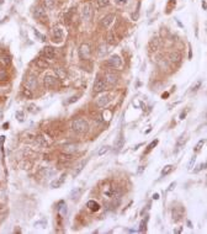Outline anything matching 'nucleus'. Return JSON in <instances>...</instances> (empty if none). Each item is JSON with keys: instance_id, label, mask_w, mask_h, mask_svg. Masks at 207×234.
<instances>
[{"instance_id": "3", "label": "nucleus", "mask_w": 207, "mask_h": 234, "mask_svg": "<svg viewBox=\"0 0 207 234\" xmlns=\"http://www.w3.org/2000/svg\"><path fill=\"white\" fill-rule=\"evenodd\" d=\"M107 89V84H106V81L105 79H101V78H97L96 80H95V83H94V93L95 94H99V93H102L104 90H106Z\"/></svg>"}, {"instance_id": "36", "label": "nucleus", "mask_w": 207, "mask_h": 234, "mask_svg": "<svg viewBox=\"0 0 207 234\" xmlns=\"http://www.w3.org/2000/svg\"><path fill=\"white\" fill-rule=\"evenodd\" d=\"M202 85V80H198L195 83V85H192V88H191V91H197L198 89H200V86Z\"/></svg>"}, {"instance_id": "22", "label": "nucleus", "mask_w": 207, "mask_h": 234, "mask_svg": "<svg viewBox=\"0 0 207 234\" xmlns=\"http://www.w3.org/2000/svg\"><path fill=\"white\" fill-rule=\"evenodd\" d=\"M65 181V175H62L59 176L57 180H54V181H52L51 182V187L52 188H58V187H60L62 186V184H63Z\"/></svg>"}, {"instance_id": "26", "label": "nucleus", "mask_w": 207, "mask_h": 234, "mask_svg": "<svg viewBox=\"0 0 207 234\" xmlns=\"http://www.w3.org/2000/svg\"><path fill=\"white\" fill-rule=\"evenodd\" d=\"M44 3V7L48 10H52L56 7V0H43Z\"/></svg>"}, {"instance_id": "44", "label": "nucleus", "mask_w": 207, "mask_h": 234, "mask_svg": "<svg viewBox=\"0 0 207 234\" xmlns=\"http://www.w3.org/2000/svg\"><path fill=\"white\" fill-rule=\"evenodd\" d=\"M96 121H97V122H104L102 115H99V116H97V118H96Z\"/></svg>"}, {"instance_id": "31", "label": "nucleus", "mask_w": 207, "mask_h": 234, "mask_svg": "<svg viewBox=\"0 0 207 234\" xmlns=\"http://www.w3.org/2000/svg\"><path fill=\"white\" fill-rule=\"evenodd\" d=\"M107 52H109V49H107V46H100L99 47V57H104L107 54Z\"/></svg>"}, {"instance_id": "24", "label": "nucleus", "mask_w": 207, "mask_h": 234, "mask_svg": "<svg viewBox=\"0 0 207 234\" xmlns=\"http://www.w3.org/2000/svg\"><path fill=\"white\" fill-rule=\"evenodd\" d=\"M78 150V145L77 144H68V145H64L63 147V152L64 153H68V154H72L74 152Z\"/></svg>"}, {"instance_id": "6", "label": "nucleus", "mask_w": 207, "mask_h": 234, "mask_svg": "<svg viewBox=\"0 0 207 234\" xmlns=\"http://www.w3.org/2000/svg\"><path fill=\"white\" fill-rule=\"evenodd\" d=\"M93 15V10H91V4L86 3L81 6V17L85 20V21H89L90 17Z\"/></svg>"}, {"instance_id": "38", "label": "nucleus", "mask_w": 207, "mask_h": 234, "mask_svg": "<svg viewBox=\"0 0 207 234\" xmlns=\"http://www.w3.org/2000/svg\"><path fill=\"white\" fill-rule=\"evenodd\" d=\"M37 142L41 143V145H44V147L48 145V143L46 142V139H44V138L42 137V135H38V137H37Z\"/></svg>"}, {"instance_id": "2", "label": "nucleus", "mask_w": 207, "mask_h": 234, "mask_svg": "<svg viewBox=\"0 0 207 234\" xmlns=\"http://www.w3.org/2000/svg\"><path fill=\"white\" fill-rule=\"evenodd\" d=\"M105 64L107 65V67H110V68H120L122 65V59H121V57H120V56L115 54L112 57H110V58L106 60Z\"/></svg>"}, {"instance_id": "27", "label": "nucleus", "mask_w": 207, "mask_h": 234, "mask_svg": "<svg viewBox=\"0 0 207 234\" xmlns=\"http://www.w3.org/2000/svg\"><path fill=\"white\" fill-rule=\"evenodd\" d=\"M85 164H86V162H81L79 165H78L77 168H75V170H74V172H73V178H77L78 175L80 174V171L83 170V168L85 166Z\"/></svg>"}, {"instance_id": "15", "label": "nucleus", "mask_w": 207, "mask_h": 234, "mask_svg": "<svg viewBox=\"0 0 207 234\" xmlns=\"http://www.w3.org/2000/svg\"><path fill=\"white\" fill-rule=\"evenodd\" d=\"M160 47V40L158 38V37H154V38H152L149 41V44H148V48H149L151 52H155L158 51Z\"/></svg>"}, {"instance_id": "21", "label": "nucleus", "mask_w": 207, "mask_h": 234, "mask_svg": "<svg viewBox=\"0 0 207 234\" xmlns=\"http://www.w3.org/2000/svg\"><path fill=\"white\" fill-rule=\"evenodd\" d=\"M86 207H88L90 211H93V212H97L99 209H100V204H99L96 201L90 200V201H88V203H86Z\"/></svg>"}, {"instance_id": "45", "label": "nucleus", "mask_w": 207, "mask_h": 234, "mask_svg": "<svg viewBox=\"0 0 207 234\" xmlns=\"http://www.w3.org/2000/svg\"><path fill=\"white\" fill-rule=\"evenodd\" d=\"M126 3H127L126 0H117V4H118V5H122V4H123V5H125Z\"/></svg>"}, {"instance_id": "25", "label": "nucleus", "mask_w": 207, "mask_h": 234, "mask_svg": "<svg viewBox=\"0 0 207 234\" xmlns=\"http://www.w3.org/2000/svg\"><path fill=\"white\" fill-rule=\"evenodd\" d=\"M173 169H174V166L171 165V164H168V165H165V166L163 168V170H161V178H163V176H167L168 174H170V172L173 171Z\"/></svg>"}, {"instance_id": "49", "label": "nucleus", "mask_w": 207, "mask_h": 234, "mask_svg": "<svg viewBox=\"0 0 207 234\" xmlns=\"http://www.w3.org/2000/svg\"><path fill=\"white\" fill-rule=\"evenodd\" d=\"M153 198H154V200H158V198H159V195H158V194H154V196H153Z\"/></svg>"}, {"instance_id": "41", "label": "nucleus", "mask_w": 207, "mask_h": 234, "mask_svg": "<svg viewBox=\"0 0 207 234\" xmlns=\"http://www.w3.org/2000/svg\"><path fill=\"white\" fill-rule=\"evenodd\" d=\"M207 166V162H205L204 164H200V165H198L197 166V169H195V170H194V171H195V172H198V171H200V170H202V169H205V168Z\"/></svg>"}, {"instance_id": "12", "label": "nucleus", "mask_w": 207, "mask_h": 234, "mask_svg": "<svg viewBox=\"0 0 207 234\" xmlns=\"http://www.w3.org/2000/svg\"><path fill=\"white\" fill-rule=\"evenodd\" d=\"M184 215V208L181 207H174L171 211V216H173V221L174 222H179L181 219V217Z\"/></svg>"}, {"instance_id": "7", "label": "nucleus", "mask_w": 207, "mask_h": 234, "mask_svg": "<svg viewBox=\"0 0 207 234\" xmlns=\"http://www.w3.org/2000/svg\"><path fill=\"white\" fill-rule=\"evenodd\" d=\"M43 85H44V88L46 89H54L57 86L54 76L49 75V74H46V75L43 76Z\"/></svg>"}, {"instance_id": "19", "label": "nucleus", "mask_w": 207, "mask_h": 234, "mask_svg": "<svg viewBox=\"0 0 207 234\" xmlns=\"http://www.w3.org/2000/svg\"><path fill=\"white\" fill-rule=\"evenodd\" d=\"M83 194V188L81 187H75L74 190H72V192H70V198H72L73 201H77L79 200V197L81 196Z\"/></svg>"}, {"instance_id": "13", "label": "nucleus", "mask_w": 207, "mask_h": 234, "mask_svg": "<svg viewBox=\"0 0 207 234\" xmlns=\"http://www.w3.org/2000/svg\"><path fill=\"white\" fill-rule=\"evenodd\" d=\"M110 101H111V95H107L106 94V95H102L96 99V105L100 106V107H105V106L110 104Z\"/></svg>"}, {"instance_id": "28", "label": "nucleus", "mask_w": 207, "mask_h": 234, "mask_svg": "<svg viewBox=\"0 0 207 234\" xmlns=\"http://www.w3.org/2000/svg\"><path fill=\"white\" fill-rule=\"evenodd\" d=\"M57 209H58V212H59L60 216H63V215H65V213H67V206H65L64 202H59Z\"/></svg>"}, {"instance_id": "18", "label": "nucleus", "mask_w": 207, "mask_h": 234, "mask_svg": "<svg viewBox=\"0 0 207 234\" xmlns=\"http://www.w3.org/2000/svg\"><path fill=\"white\" fill-rule=\"evenodd\" d=\"M35 64H36V67H38L40 69H47L49 67V63L44 58H37L35 60Z\"/></svg>"}, {"instance_id": "43", "label": "nucleus", "mask_w": 207, "mask_h": 234, "mask_svg": "<svg viewBox=\"0 0 207 234\" xmlns=\"http://www.w3.org/2000/svg\"><path fill=\"white\" fill-rule=\"evenodd\" d=\"M78 100V96H73L70 97V100H68V104H72V102H75Z\"/></svg>"}, {"instance_id": "32", "label": "nucleus", "mask_w": 207, "mask_h": 234, "mask_svg": "<svg viewBox=\"0 0 207 234\" xmlns=\"http://www.w3.org/2000/svg\"><path fill=\"white\" fill-rule=\"evenodd\" d=\"M106 40H107V42H109L110 44H114V43H115V34H114V31H110L109 34H107Z\"/></svg>"}, {"instance_id": "5", "label": "nucleus", "mask_w": 207, "mask_h": 234, "mask_svg": "<svg viewBox=\"0 0 207 234\" xmlns=\"http://www.w3.org/2000/svg\"><path fill=\"white\" fill-rule=\"evenodd\" d=\"M90 54H91V48L88 43H83L79 47V57L81 59H88L90 58Z\"/></svg>"}, {"instance_id": "8", "label": "nucleus", "mask_w": 207, "mask_h": 234, "mask_svg": "<svg viewBox=\"0 0 207 234\" xmlns=\"http://www.w3.org/2000/svg\"><path fill=\"white\" fill-rule=\"evenodd\" d=\"M105 81L107 86H115L118 83V75L115 73H106L105 74Z\"/></svg>"}, {"instance_id": "48", "label": "nucleus", "mask_w": 207, "mask_h": 234, "mask_svg": "<svg viewBox=\"0 0 207 234\" xmlns=\"http://www.w3.org/2000/svg\"><path fill=\"white\" fill-rule=\"evenodd\" d=\"M185 116H186V112L181 113V115H180V118H181V120H184V118H185Z\"/></svg>"}, {"instance_id": "30", "label": "nucleus", "mask_w": 207, "mask_h": 234, "mask_svg": "<svg viewBox=\"0 0 207 234\" xmlns=\"http://www.w3.org/2000/svg\"><path fill=\"white\" fill-rule=\"evenodd\" d=\"M109 4H110V0H96V6L99 7V9L107 6Z\"/></svg>"}, {"instance_id": "37", "label": "nucleus", "mask_w": 207, "mask_h": 234, "mask_svg": "<svg viewBox=\"0 0 207 234\" xmlns=\"http://www.w3.org/2000/svg\"><path fill=\"white\" fill-rule=\"evenodd\" d=\"M205 139H201V141H198V143L196 144V147H195V152H198V150H201V148L204 147V144H205Z\"/></svg>"}, {"instance_id": "11", "label": "nucleus", "mask_w": 207, "mask_h": 234, "mask_svg": "<svg viewBox=\"0 0 207 234\" xmlns=\"http://www.w3.org/2000/svg\"><path fill=\"white\" fill-rule=\"evenodd\" d=\"M41 54H42L46 59H53V58H54V56H56V51H54V48H53V47L46 46L44 48H42Z\"/></svg>"}, {"instance_id": "16", "label": "nucleus", "mask_w": 207, "mask_h": 234, "mask_svg": "<svg viewBox=\"0 0 207 234\" xmlns=\"http://www.w3.org/2000/svg\"><path fill=\"white\" fill-rule=\"evenodd\" d=\"M181 59H183V57H181V53L177 52V51L171 52L170 56H169V60H170L171 63H174V64H179Z\"/></svg>"}, {"instance_id": "9", "label": "nucleus", "mask_w": 207, "mask_h": 234, "mask_svg": "<svg viewBox=\"0 0 207 234\" xmlns=\"http://www.w3.org/2000/svg\"><path fill=\"white\" fill-rule=\"evenodd\" d=\"M52 36H53V41H56L57 43H60L63 41V37H64V32L62 30L60 27H53V31H52Z\"/></svg>"}, {"instance_id": "14", "label": "nucleus", "mask_w": 207, "mask_h": 234, "mask_svg": "<svg viewBox=\"0 0 207 234\" xmlns=\"http://www.w3.org/2000/svg\"><path fill=\"white\" fill-rule=\"evenodd\" d=\"M114 20H115V15H112V14H109V15L104 16V17L101 19V22H100V25H101L102 27L107 28V27H110V26H111V23L114 22Z\"/></svg>"}, {"instance_id": "10", "label": "nucleus", "mask_w": 207, "mask_h": 234, "mask_svg": "<svg viewBox=\"0 0 207 234\" xmlns=\"http://www.w3.org/2000/svg\"><path fill=\"white\" fill-rule=\"evenodd\" d=\"M25 85H26V88L31 89L32 91H34V90L37 88V79H36V76L34 75V74H28V75L26 76Z\"/></svg>"}, {"instance_id": "1", "label": "nucleus", "mask_w": 207, "mask_h": 234, "mask_svg": "<svg viewBox=\"0 0 207 234\" xmlns=\"http://www.w3.org/2000/svg\"><path fill=\"white\" fill-rule=\"evenodd\" d=\"M72 131L77 134H84L89 131V123L85 118H75L72 122Z\"/></svg>"}, {"instance_id": "34", "label": "nucleus", "mask_w": 207, "mask_h": 234, "mask_svg": "<svg viewBox=\"0 0 207 234\" xmlns=\"http://www.w3.org/2000/svg\"><path fill=\"white\" fill-rule=\"evenodd\" d=\"M5 80H7V73H6V69L0 68V81H5Z\"/></svg>"}, {"instance_id": "29", "label": "nucleus", "mask_w": 207, "mask_h": 234, "mask_svg": "<svg viewBox=\"0 0 207 234\" xmlns=\"http://www.w3.org/2000/svg\"><path fill=\"white\" fill-rule=\"evenodd\" d=\"M72 160V154H68V153H64V154H60L59 155V162H70Z\"/></svg>"}, {"instance_id": "39", "label": "nucleus", "mask_w": 207, "mask_h": 234, "mask_svg": "<svg viewBox=\"0 0 207 234\" xmlns=\"http://www.w3.org/2000/svg\"><path fill=\"white\" fill-rule=\"evenodd\" d=\"M109 149H110V148L109 147H107V145H105V147H101V149L100 150H99V155H104V154H106L107 153V152H109Z\"/></svg>"}, {"instance_id": "17", "label": "nucleus", "mask_w": 207, "mask_h": 234, "mask_svg": "<svg viewBox=\"0 0 207 234\" xmlns=\"http://www.w3.org/2000/svg\"><path fill=\"white\" fill-rule=\"evenodd\" d=\"M54 74H56V76L58 78V79H60V80H63L67 78V70H65L64 68H60V67H58L54 69Z\"/></svg>"}, {"instance_id": "35", "label": "nucleus", "mask_w": 207, "mask_h": 234, "mask_svg": "<svg viewBox=\"0 0 207 234\" xmlns=\"http://www.w3.org/2000/svg\"><path fill=\"white\" fill-rule=\"evenodd\" d=\"M157 144H158V141H157V139H155L154 142H153V143H151V144L147 147V149H146V152H144V154H148V153H149V152H151V150H152L153 148H154V147H155Z\"/></svg>"}, {"instance_id": "51", "label": "nucleus", "mask_w": 207, "mask_h": 234, "mask_svg": "<svg viewBox=\"0 0 207 234\" xmlns=\"http://www.w3.org/2000/svg\"><path fill=\"white\" fill-rule=\"evenodd\" d=\"M174 186H175V182H173V184L170 185V187H169V190H171V188H174Z\"/></svg>"}, {"instance_id": "40", "label": "nucleus", "mask_w": 207, "mask_h": 234, "mask_svg": "<svg viewBox=\"0 0 207 234\" xmlns=\"http://www.w3.org/2000/svg\"><path fill=\"white\" fill-rule=\"evenodd\" d=\"M34 34H35V36H36V37H37V38H38L40 41H44V40H46V37H44L43 35H41V34H40V32L37 31V30H34Z\"/></svg>"}, {"instance_id": "23", "label": "nucleus", "mask_w": 207, "mask_h": 234, "mask_svg": "<svg viewBox=\"0 0 207 234\" xmlns=\"http://www.w3.org/2000/svg\"><path fill=\"white\" fill-rule=\"evenodd\" d=\"M123 142H125V139H123V134L120 133L118 137L116 138V141H115V143H114V147H115L117 150H120V149H121V148L123 147Z\"/></svg>"}, {"instance_id": "47", "label": "nucleus", "mask_w": 207, "mask_h": 234, "mask_svg": "<svg viewBox=\"0 0 207 234\" xmlns=\"http://www.w3.org/2000/svg\"><path fill=\"white\" fill-rule=\"evenodd\" d=\"M202 7H204L205 10H207V3H205L204 0H202Z\"/></svg>"}, {"instance_id": "33", "label": "nucleus", "mask_w": 207, "mask_h": 234, "mask_svg": "<svg viewBox=\"0 0 207 234\" xmlns=\"http://www.w3.org/2000/svg\"><path fill=\"white\" fill-rule=\"evenodd\" d=\"M22 94L25 95V97H27V99H32V97H34L32 90H31V89H28V88H25V89L22 90Z\"/></svg>"}, {"instance_id": "42", "label": "nucleus", "mask_w": 207, "mask_h": 234, "mask_svg": "<svg viewBox=\"0 0 207 234\" xmlns=\"http://www.w3.org/2000/svg\"><path fill=\"white\" fill-rule=\"evenodd\" d=\"M195 162H196V157L194 155V157H192L191 159H190V163H189V165H188V169H191L192 165H194V163H195Z\"/></svg>"}, {"instance_id": "20", "label": "nucleus", "mask_w": 207, "mask_h": 234, "mask_svg": "<svg viewBox=\"0 0 207 234\" xmlns=\"http://www.w3.org/2000/svg\"><path fill=\"white\" fill-rule=\"evenodd\" d=\"M0 63H1L4 67H9L12 63V59H11V56L9 54H1L0 57Z\"/></svg>"}, {"instance_id": "4", "label": "nucleus", "mask_w": 207, "mask_h": 234, "mask_svg": "<svg viewBox=\"0 0 207 234\" xmlns=\"http://www.w3.org/2000/svg\"><path fill=\"white\" fill-rule=\"evenodd\" d=\"M34 17L40 21H46L47 20V14L43 6H36L34 10Z\"/></svg>"}, {"instance_id": "46", "label": "nucleus", "mask_w": 207, "mask_h": 234, "mask_svg": "<svg viewBox=\"0 0 207 234\" xmlns=\"http://www.w3.org/2000/svg\"><path fill=\"white\" fill-rule=\"evenodd\" d=\"M16 116L19 117V121H22V113L21 112H17V113H16Z\"/></svg>"}, {"instance_id": "50", "label": "nucleus", "mask_w": 207, "mask_h": 234, "mask_svg": "<svg viewBox=\"0 0 207 234\" xmlns=\"http://www.w3.org/2000/svg\"><path fill=\"white\" fill-rule=\"evenodd\" d=\"M34 109H36V107H35V106H30V111H31V112H34V111H35Z\"/></svg>"}]
</instances>
